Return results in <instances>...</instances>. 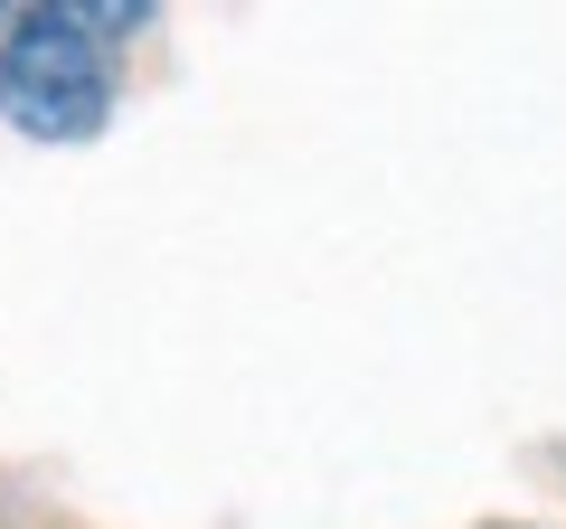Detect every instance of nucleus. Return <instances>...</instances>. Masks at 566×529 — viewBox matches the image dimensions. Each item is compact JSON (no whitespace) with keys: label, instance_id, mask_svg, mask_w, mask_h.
Here are the masks:
<instances>
[{"label":"nucleus","instance_id":"obj_1","mask_svg":"<svg viewBox=\"0 0 566 529\" xmlns=\"http://www.w3.org/2000/svg\"><path fill=\"white\" fill-rule=\"evenodd\" d=\"M0 114L29 143H85L114 114V66L85 10H20L0 39Z\"/></svg>","mask_w":566,"mask_h":529}]
</instances>
